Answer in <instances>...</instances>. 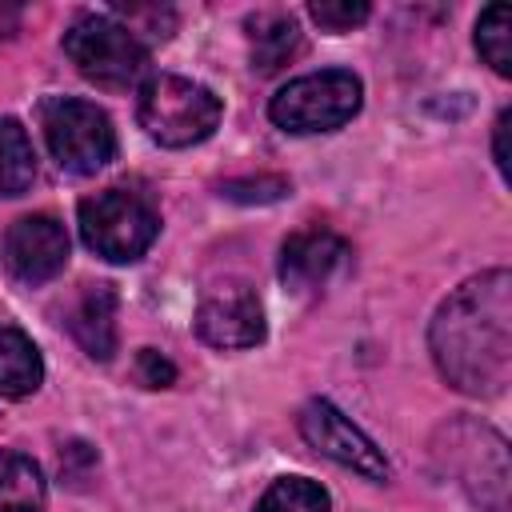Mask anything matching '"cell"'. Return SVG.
<instances>
[{
	"label": "cell",
	"instance_id": "cell-19",
	"mask_svg": "<svg viewBox=\"0 0 512 512\" xmlns=\"http://www.w3.org/2000/svg\"><path fill=\"white\" fill-rule=\"evenodd\" d=\"M136 372H140V380H144L148 388H168V384L176 380V368H172L156 348H144V352L136 356Z\"/></svg>",
	"mask_w": 512,
	"mask_h": 512
},
{
	"label": "cell",
	"instance_id": "cell-8",
	"mask_svg": "<svg viewBox=\"0 0 512 512\" xmlns=\"http://www.w3.org/2000/svg\"><path fill=\"white\" fill-rule=\"evenodd\" d=\"M196 332L212 348H252L264 340V308L248 284H216L196 308Z\"/></svg>",
	"mask_w": 512,
	"mask_h": 512
},
{
	"label": "cell",
	"instance_id": "cell-4",
	"mask_svg": "<svg viewBox=\"0 0 512 512\" xmlns=\"http://www.w3.org/2000/svg\"><path fill=\"white\" fill-rule=\"evenodd\" d=\"M64 52L80 68V76L100 88H132L148 68L144 40H136L108 12L72 20V28L64 32Z\"/></svg>",
	"mask_w": 512,
	"mask_h": 512
},
{
	"label": "cell",
	"instance_id": "cell-3",
	"mask_svg": "<svg viewBox=\"0 0 512 512\" xmlns=\"http://www.w3.org/2000/svg\"><path fill=\"white\" fill-rule=\"evenodd\" d=\"M364 100V84L360 76L344 72V68H324V72H308L300 80H288L272 104L268 116L276 128L284 132H336L344 128Z\"/></svg>",
	"mask_w": 512,
	"mask_h": 512
},
{
	"label": "cell",
	"instance_id": "cell-18",
	"mask_svg": "<svg viewBox=\"0 0 512 512\" xmlns=\"http://www.w3.org/2000/svg\"><path fill=\"white\" fill-rule=\"evenodd\" d=\"M308 12L328 32H348V28H356V24L368 20V4L364 0H312Z\"/></svg>",
	"mask_w": 512,
	"mask_h": 512
},
{
	"label": "cell",
	"instance_id": "cell-17",
	"mask_svg": "<svg viewBox=\"0 0 512 512\" xmlns=\"http://www.w3.org/2000/svg\"><path fill=\"white\" fill-rule=\"evenodd\" d=\"M256 512H328V492L316 480L284 476L260 496Z\"/></svg>",
	"mask_w": 512,
	"mask_h": 512
},
{
	"label": "cell",
	"instance_id": "cell-13",
	"mask_svg": "<svg viewBox=\"0 0 512 512\" xmlns=\"http://www.w3.org/2000/svg\"><path fill=\"white\" fill-rule=\"evenodd\" d=\"M44 380V360L36 352V344L12 328V324H0V396H28L36 392Z\"/></svg>",
	"mask_w": 512,
	"mask_h": 512
},
{
	"label": "cell",
	"instance_id": "cell-2",
	"mask_svg": "<svg viewBox=\"0 0 512 512\" xmlns=\"http://www.w3.org/2000/svg\"><path fill=\"white\" fill-rule=\"evenodd\" d=\"M140 128L164 148H188L216 132L220 96L188 76H152L140 88Z\"/></svg>",
	"mask_w": 512,
	"mask_h": 512
},
{
	"label": "cell",
	"instance_id": "cell-6",
	"mask_svg": "<svg viewBox=\"0 0 512 512\" xmlns=\"http://www.w3.org/2000/svg\"><path fill=\"white\" fill-rule=\"evenodd\" d=\"M40 128L48 140L52 160L64 172L92 176L116 156V132L104 108L72 96H56L40 108Z\"/></svg>",
	"mask_w": 512,
	"mask_h": 512
},
{
	"label": "cell",
	"instance_id": "cell-15",
	"mask_svg": "<svg viewBox=\"0 0 512 512\" xmlns=\"http://www.w3.org/2000/svg\"><path fill=\"white\" fill-rule=\"evenodd\" d=\"M36 180V152L20 120H0V196H20Z\"/></svg>",
	"mask_w": 512,
	"mask_h": 512
},
{
	"label": "cell",
	"instance_id": "cell-11",
	"mask_svg": "<svg viewBox=\"0 0 512 512\" xmlns=\"http://www.w3.org/2000/svg\"><path fill=\"white\" fill-rule=\"evenodd\" d=\"M68 328L92 360H108L116 352V292L112 284H84L68 312Z\"/></svg>",
	"mask_w": 512,
	"mask_h": 512
},
{
	"label": "cell",
	"instance_id": "cell-5",
	"mask_svg": "<svg viewBox=\"0 0 512 512\" xmlns=\"http://www.w3.org/2000/svg\"><path fill=\"white\" fill-rule=\"evenodd\" d=\"M160 220L152 212V204L136 192L124 188H104L88 200H80V236L84 244L112 260V264H132L148 252V244L156 240Z\"/></svg>",
	"mask_w": 512,
	"mask_h": 512
},
{
	"label": "cell",
	"instance_id": "cell-9",
	"mask_svg": "<svg viewBox=\"0 0 512 512\" xmlns=\"http://www.w3.org/2000/svg\"><path fill=\"white\" fill-rule=\"evenodd\" d=\"M4 264L24 284H44L68 264V232L56 216H20L4 232Z\"/></svg>",
	"mask_w": 512,
	"mask_h": 512
},
{
	"label": "cell",
	"instance_id": "cell-12",
	"mask_svg": "<svg viewBox=\"0 0 512 512\" xmlns=\"http://www.w3.org/2000/svg\"><path fill=\"white\" fill-rule=\"evenodd\" d=\"M248 44H252V68L276 72L300 52V24L288 12H256L248 16Z\"/></svg>",
	"mask_w": 512,
	"mask_h": 512
},
{
	"label": "cell",
	"instance_id": "cell-10",
	"mask_svg": "<svg viewBox=\"0 0 512 512\" xmlns=\"http://www.w3.org/2000/svg\"><path fill=\"white\" fill-rule=\"evenodd\" d=\"M348 256V244L328 228H304L292 232L280 248V276L292 288H316L324 284Z\"/></svg>",
	"mask_w": 512,
	"mask_h": 512
},
{
	"label": "cell",
	"instance_id": "cell-20",
	"mask_svg": "<svg viewBox=\"0 0 512 512\" xmlns=\"http://www.w3.org/2000/svg\"><path fill=\"white\" fill-rule=\"evenodd\" d=\"M508 124H512V112L504 108L496 120V168H500V176H508Z\"/></svg>",
	"mask_w": 512,
	"mask_h": 512
},
{
	"label": "cell",
	"instance_id": "cell-16",
	"mask_svg": "<svg viewBox=\"0 0 512 512\" xmlns=\"http://www.w3.org/2000/svg\"><path fill=\"white\" fill-rule=\"evenodd\" d=\"M476 52L484 64H492L496 76H512V8L492 4L476 20Z\"/></svg>",
	"mask_w": 512,
	"mask_h": 512
},
{
	"label": "cell",
	"instance_id": "cell-1",
	"mask_svg": "<svg viewBox=\"0 0 512 512\" xmlns=\"http://www.w3.org/2000/svg\"><path fill=\"white\" fill-rule=\"evenodd\" d=\"M440 376L468 396H500L512 376V276L492 268L460 284L428 332Z\"/></svg>",
	"mask_w": 512,
	"mask_h": 512
},
{
	"label": "cell",
	"instance_id": "cell-14",
	"mask_svg": "<svg viewBox=\"0 0 512 512\" xmlns=\"http://www.w3.org/2000/svg\"><path fill=\"white\" fill-rule=\"evenodd\" d=\"M44 476L24 452H0V512H44Z\"/></svg>",
	"mask_w": 512,
	"mask_h": 512
},
{
	"label": "cell",
	"instance_id": "cell-7",
	"mask_svg": "<svg viewBox=\"0 0 512 512\" xmlns=\"http://www.w3.org/2000/svg\"><path fill=\"white\" fill-rule=\"evenodd\" d=\"M300 432H304V440H308L320 456H328V460H336V464H344V468H352V472H364L368 480H384V476H388L384 452H380L336 404H328V400L304 404V412H300Z\"/></svg>",
	"mask_w": 512,
	"mask_h": 512
}]
</instances>
